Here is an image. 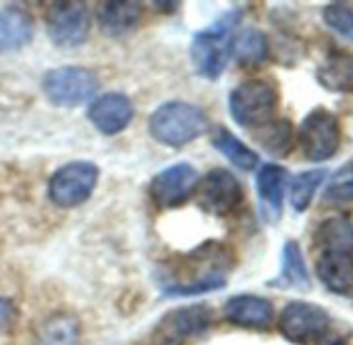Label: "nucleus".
Instances as JSON below:
<instances>
[{
	"label": "nucleus",
	"mask_w": 353,
	"mask_h": 345,
	"mask_svg": "<svg viewBox=\"0 0 353 345\" xmlns=\"http://www.w3.org/2000/svg\"><path fill=\"white\" fill-rule=\"evenodd\" d=\"M231 57L245 67L262 65L270 55V44L264 32L256 28H245L231 38Z\"/></svg>",
	"instance_id": "23"
},
{
	"label": "nucleus",
	"mask_w": 353,
	"mask_h": 345,
	"mask_svg": "<svg viewBox=\"0 0 353 345\" xmlns=\"http://www.w3.org/2000/svg\"><path fill=\"white\" fill-rule=\"evenodd\" d=\"M281 104L279 83L270 77L241 81L229 96L231 119L245 129H262L276 119Z\"/></svg>",
	"instance_id": "3"
},
{
	"label": "nucleus",
	"mask_w": 353,
	"mask_h": 345,
	"mask_svg": "<svg viewBox=\"0 0 353 345\" xmlns=\"http://www.w3.org/2000/svg\"><path fill=\"white\" fill-rule=\"evenodd\" d=\"M322 206L334 210L353 208V160L339 166L322 192Z\"/></svg>",
	"instance_id": "24"
},
{
	"label": "nucleus",
	"mask_w": 353,
	"mask_h": 345,
	"mask_svg": "<svg viewBox=\"0 0 353 345\" xmlns=\"http://www.w3.org/2000/svg\"><path fill=\"white\" fill-rule=\"evenodd\" d=\"M143 17L139 3H102L96 11V21L102 34L110 38H123L131 34Z\"/></svg>",
	"instance_id": "18"
},
{
	"label": "nucleus",
	"mask_w": 353,
	"mask_h": 345,
	"mask_svg": "<svg viewBox=\"0 0 353 345\" xmlns=\"http://www.w3.org/2000/svg\"><path fill=\"white\" fill-rule=\"evenodd\" d=\"M324 179H326L324 168H310V170H303V172H299V175H295L291 186H289L291 208L299 215L305 213Z\"/></svg>",
	"instance_id": "26"
},
{
	"label": "nucleus",
	"mask_w": 353,
	"mask_h": 345,
	"mask_svg": "<svg viewBox=\"0 0 353 345\" xmlns=\"http://www.w3.org/2000/svg\"><path fill=\"white\" fill-rule=\"evenodd\" d=\"M198 206L214 217H227L243 202V188L227 168H212L198 184Z\"/></svg>",
	"instance_id": "11"
},
{
	"label": "nucleus",
	"mask_w": 353,
	"mask_h": 345,
	"mask_svg": "<svg viewBox=\"0 0 353 345\" xmlns=\"http://www.w3.org/2000/svg\"><path fill=\"white\" fill-rule=\"evenodd\" d=\"M100 179V168L90 160H73L52 172L48 198L59 208H77L85 204Z\"/></svg>",
	"instance_id": "6"
},
{
	"label": "nucleus",
	"mask_w": 353,
	"mask_h": 345,
	"mask_svg": "<svg viewBox=\"0 0 353 345\" xmlns=\"http://www.w3.org/2000/svg\"><path fill=\"white\" fill-rule=\"evenodd\" d=\"M34 345H81V322L73 312L50 314L36 333Z\"/></svg>",
	"instance_id": "20"
},
{
	"label": "nucleus",
	"mask_w": 353,
	"mask_h": 345,
	"mask_svg": "<svg viewBox=\"0 0 353 345\" xmlns=\"http://www.w3.org/2000/svg\"><path fill=\"white\" fill-rule=\"evenodd\" d=\"M330 314L314 302L293 299L279 314V333L295 345H320L330 328Z\"/></svg>",
	"instance_id": "5"
},
{
	"label": "nucleus",
	"mask_w": 353,
	"mask_h": 345,
	"mask_svg": "<svg viewBox=\"0 0 353 345\" xmlns=\"http://www.w3.org/2000/svg\"><path fill=\"white\" fill-rule=\"evenodd\" d=\"M316 81L332 94H353V52L330 48L316 67Z\"/></svg>",
	"instance_id": "17"
},
{
	"label": "nucleus",
	"mask_w": 353,
	"mask_h": 345,
	"mask_svg": "<svg viewBox=\"0 0 353 345\" xmlns=\"http://www.w3.org/2000/svg\"><path fill=\"white\" fill-rule=\"evenodd\" d=\"M289 181V170L283 164H262L256 175V192L266 223H279L283 217V202Z\"/></svg>",
	"instance_id": "14"
},
{
	"label": "nucleus",
	"mask_w": 353,
	"mask_h": 345,
	"mask_svg": "<svg viewBox=\"0 0 353 345\" xmlns=\"http://www.w3.org/2000/svg\"><path fill=\"white\" fill-rule=\"evenodd\" d=\"M268 287L276 289H310V270L301 252V246L295 239L285 241L283 246V260H281V273L276 279L268 281Z\"/></svg>",
	"instance_id": "21"
},
{
	"label": "nucleus",
	"mask_w": 353,
	"mask_h": 345,
	"mask_svg": "<svg viewBox=\"0 0 353 345\" xmlns=\"http://www.w3.org/2000/svg\"><path fill=\"white\" fill-rule=\"evenodd\" d=\"M208 127H210L208 115L198 104L183 102V100L160 104L148 121L150 135L158 144L170 148H183L192 144L202 133H206Z\"/></svg>",
	"instance_id": "2"
},
{
	"label": "nucleus",
	"mask_w": 353,
	"mask_h": 345,
	"mask_svg": "<svg viewBox=\"0 0 353 345\" xmlns=\"http://www.w3.org/2000/svg\"><path fill=\"white\" fill-rule=\"evenodd\" d=\"M212 146L225 156L229 158L237 168L241 170H252L258 166L260 162V156L256 150H252L248 144H243L233 131H229L227 127H216L214 133H212Z\"/></svg>",
	"instance_id": "25"
},
{
	"label": "nucleus",
	"mask_w": 353,
	"mask_h": 345,
	"mask_svg": "<svg viewBox=\"0 0 353 345\" xmlns=\"http://www.w3.org/2000/svg\"><path fill=\"white\" fill-rule=\"evenodd\" d=\"M200 184V172L190 162H179L162 168L150 181V198L160 210L179 208L192 194H196Z\"/></svg>",
	"instance_id": "10"
},
{
	"label": "nucleus",
	"mask_w": 353,
	"mask_h": 345,
	"mask_svg": "<svg viewBox=\"0 0 353 345\" xmlns=\"http://www.w3.org/2000/svg\"><path fill=\"white\" fill-rule=\"evenodd\" d=\"M214 320L208 304H194L166 312L150 333V345H185L194 337L206 333Z\"/></svg>",
	"instance_id": "8"
},
{
	"label": "nucleus",
	"mask_w": 353,
	"mask_h": 345,
	"mask_svg": "<svg viewBox=\"0 0 353 345\" xmlns=\"http://www.w3.org/2000/svg\"><path fill=\"white\" fill-rule=\"evenodd\" d=\"M235 264L237 254L231 246L208 239L185 256L164 264L158 270V285L168 297H190L219 291L227 285Z\"/></svg>",
	"instance_id": "1"
},
{
	"label": "nucleus",
	"mask_w": 353,
	"mask_h": 345,
	"mask_svg": "<svg viewBox=\"0 0 353 345\" xmlns=\"http://www.w3.org/2000/svg\"><path fill=\"white\" fill-rule=\"evenodd\" d=\"M50 40L59 48H77L90 34V13L83 3H54L46 11Z\"/></svg>",
	"instance_id": "12"
},
{
	"label": "nucleus",
	"mask_w": 353,
	"mask_h": 345,
	"mask_svg": "<svg viewBox=\"0 0 353 345\" xmlns=\"http://www.w3.org/2000/svg\"><path fill=\"white\" fill-rule=\"evenodd\" d=\"M314 241L324 252H341L353 256V221L345 215L324 219L314 233Z\"/></svg>",
	"instance_id": "22"
},
{
	"label": "nucleus",
	"mask_w": 353,
	"mask_h": 345,
	"mask_svg": "<svg viewBox=\"0 0 353 345\" xmlns=\"http://www.w3.org/2000/svg\"><path fill=\"white\" fill-rule=\"evenodd\" d=\"M34 19L21 9H0V55L26 48L34 40Z\"/></svg>",
	"instance_id": "19"
},
{
	"label": "nucleus",
	"mask_w": 353,
	"mask_h": 345,
	"mask_svg": "<svg viewBox=\"0 0 353 345\" xmlns=\"http://www.w3.org/2000/svg\"><path fill=\"white\" fill-rule=\"evenodd\" d=\"M320 345H347L345 341H324V343H320Z\"/></svg>",
	"instance_id": "30"
},
{
	"label": "nucleus",
	"mask_w": 353,
	"mask_h": 345,
	"mask_svg": "<svg viewBox=\"0 0 353 345\" xmlns=\"http://www.w3.org/2000/svg\"><path fill=\"white\" fill-rule=\"evenodd\" d=\"M15 316H17V310H15L13 302L7 297H0V331L9 328L13 324Z\"/></svg>",
	"instance_id": "29"
},
{
	"label": "nucleus",
	"mask_w": 353,
	"mask_h": 345,
	"mask_svg": "<svg viewBox=\"0 0 353 345\" xmlns=\"http://www.w3.org/2000/svg\"><path fill=\"white\" fill-rule=\"evenodd\" d=\"M135 108L129 96L121 92H108L98 96L90 108H88V119L90 123L102 133V135H117L123 129L129 127L133 121Z\"/></svg>",
	"instance_id": "13"
},
{
	"label": "nucleus",
	"mask_w": 353,
	"mask_h": 345,
	"mask_svg": "<svg viewBox=\"0 0 353 345\" xmlns=\"http://www.w3.org/2000/svg\"><path fill=\"white\" fill-rule=\"evenodd\" d=\"M320 283L334 295L353 299V256L341 252H322L316 260Z\"/></svg>",
	"instance_id": "16"
},
{
	"label": "nucleus",
	"mask_w": 353,
	"mask_h": 345,
	"mask_svg": "<svg viewBox=\"0 0 353 345\" xmlns=\"http://www.w3.org/2000/svg\"><path fill=\"white\" fill-rule=\"evenodd\" d=\"M42 90L48 102L61 108H73L88 102L98 90V77L85 67H57L42 79Z\"/></svg>",
	"instance_id": "9"
},
{
	"label": "nucleus",
	"mask_w": 353,
	"mask_h": 345,
	"mask_svg": "<svg viewBox=\"0 0 353 345\" xmlns=\"http://www.w3.org/2000/svg\"><path fill=\"white\" fill-rule=\"evenodd\" d=\"M241 9L227 11L221 19H216L210 28L198 32L192 42V63L198 75L206 79H219L229 63V48L235 28L241 21Z\"/></svg>",
	"instance_id": "4"
},
{
	"label": "nucleus",
	"mask_w": 353,
	"mask_h": 345,
	"mask_svg": "<svg viewBox=\"0 0 353 345\" xmlns=\"http://www.w3.org/2000/svg\"><path fill=\"white\" fill-rule=\"evenodd\" d=\"M322 21L334 34L353 44V7L347 3H330L322 9Z\"/></svg>",
	"instance_id": "28"
},
{
	"label": "nucleus",
	"mask_w": 353,
	"mask_h": 345,
	"mask_svg": "<svg viewBox=\"0 0 353 345\" xmlns=\"http://www.w3.org/2000/svg\"><path fill=\"white\" fill-rule=\"evenodd\" d=\"M223 316L227 322L241 328H268L274 320V306L268 297L239 293L225 302Z\"/></svg>",
	"instance_id": "15"
},
{
	"label": "nucleus",
	"mask_w": 353,
	"mask_h": 345,
	"mask_svg": "<svg viewBox=\"0 0 353 345\" xmlns=\"http://www.w3.org/2000/svg\"><path fill=\"white\" fill-rule=\"evenodd\" d=\"M256 139L270 156H287L293 148V123L289 119H274L258 129Z\"/></svg>",
	"instance_id": "27"
},
{
	"label": "nucleus",
	"mask_w": 353,
	"mask_h": 345,
	"mask_svg": "<svg viewBox=\"0 0 353 345\" xmlns=\"http://www.w3.org/2000/svg\"><path fill=\"white\" fill-rule=\"evenodd\" d=\"M299 148L310 162L330 160L341 148V121L326 106L312 108L299 125Z\"/></svg>",
	"instance_id": "7"
}]
</instances>
